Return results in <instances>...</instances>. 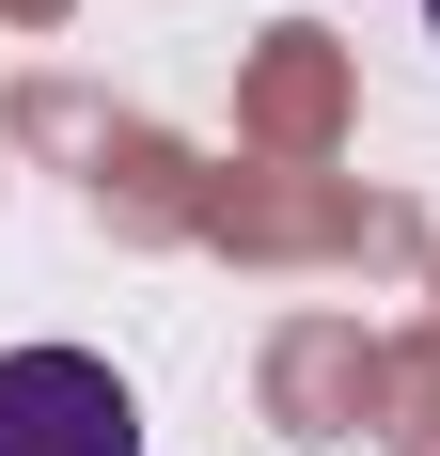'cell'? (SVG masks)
Segmentation results:
<instances>
[{"mask_svg": "<svg viewBox=\"0 0 440 456\" xmlns=\"http://www.w3.org/2000/svg\"><path fill=\"white\" fill-rule=\"evenodd\" d=\"M0 456H142V394L94 346H0Z\"/></svg>", "mask_w": 440, "mask_h": 456, "instance_id": "1", "label": "cell"}, {"mask_svg": "<svg viewBox=\"0 0 440 456\" xmlns=\"http://www.w3.org/2000/svg\"><path fill=\"white\" fill-rule=\"evenodd\" d=\"M425 32H440V0H425Z\"/></svg>", "mask_w": 440, "mask_h": 456, "instance_id": "2", "label": "cell"}]
</instances>
